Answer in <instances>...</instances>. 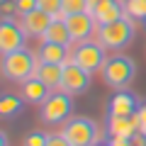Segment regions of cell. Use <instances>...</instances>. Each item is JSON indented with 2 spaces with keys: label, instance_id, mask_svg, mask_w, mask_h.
I'll return each mask as SVG.
<instances>
[{
  "label": "cell",
  "instance_id": "7c38bea8",
  "mask_svg": "<svg viewBox=\"0 0 146 146\" xmlns=\"http://www.w3.org/2000/svg\"><path fill=\"white\" fill-rule=\"evenodd\" d=\"M36 56L44 63H68L71 61V46L56 42H42V46L36 49Z\"/></svg>",
  "mask_w": 146,
  "mask_h": 146
},
{
  "label": "cell",
  "instance_id": "484cf974",
  "mask_svg": "<svg viewBox=\"0 0 146 146\" xmlns=\"http://www.w3.org/2000/svg\"><path fill=\"white\" fill-rule=\"evenodd\" d=\"M136 119H139V131L146 134V102L139 105V110H136Z\"/></svg>",
  "mask_w": 146,
  "mask_h": 146
},
{
  "label": "cell",
  "instance_id": "ffe728a7",
  "mask_svg": "<svg viewBox=\"0 0 146 146\" xmlns=\"http://www.w3.org/2000/svg\"><path fill=\"white\" fill-rule=\"evenodd\" d=\"M49 141V134L42 129H32L25 134V139H22V146H46Z\"/></svg>",
  "mask_w": 146,
  "mask_h": 146
},
{
  "label": "cell",
  "instance_id": "4316f807",
  "mask_svg": "<svg viewBox=\"0 0 146 146\" xmlns=\"http://www.w3.org/2000/svg\"><path fill=\"white\" fill-rule=\"evenodd\" d=\"M107 144L110 146H131V136H112Z\"/></svg>",
  "mask_w": 146,
  "mask_h": 146
},
{
  "label": "cell",
  "instance_id": "83f0119b",
  "mask_svg": "<svg viewBox=\"0 0 146 146\" xmlns=\"http://www.w3.org/2000/svg\"><path fill=\"white\" fill-rule=\"evenodd\" d=\"M131 146H146V134L144 131H136V134L131 136Z\"/></svg>",
  "mask_w": 146,
  "mask_h": 146
},
{
  "label": "cell",
  "instance_id": "30bf717a",
  "mask_svg": "<svg viewBox=\"0 0 146 146\" xmlns=\"http://www.w3.org/2000/svg\"><path fill=\"white\" fill-rule=\"evenodd\" d=\"M139 98H136L131 90L122 88V90H115V95L110 98V105H107V117H129V115H136L139 110Z\"/></svg>",
  "mask_w": 146,
  "mask_h": 146
},
{
  "label": "cell",
  "instance_id": "8992f818",
  "mask_svg": "<svg viewBox=\"0 0 146 146\" xmlns=\"http://www.w3.org/2000/svg\"><path fill=\"white\" fill-rule=\"evenodd\" d=\"M107 49L100 42H76V49L71 51V61L78 63L80 68H85L88 73H98L102 71L105 61H107Z\"/></svg>",
  "mask_w": 146,
  "mask_h": 146
},
{
  "label": "cell",
  "instance_id": "9a60e30c",
  "mask_svg": "<svg viewBox=\"0 0 146 146\" xmlns=\"http://www.w3.org/2000/svg\"><path fill=\"white\" fill-rule=\"evenodd\" d=\"M39 80L49 85L51 90H61V78H63V63H44L39 61L36 66V73H34Z\"/></svg>",
  "mask_w": 146,
  "mask_h": 146
},
{
  "label": "cell",
  "instance_id": "9c48e42d",
  "mask_svg": "<svg viewBox=\"0 0 146 146\" xmlns=\"http://www.w3.org/2000/svg\"><path fill=\"white\" fill-rule=\"evenodd\" d=\"M68 25V32H71L73 42H85L98 32V22H95L93 12H76V15H63Z\"/></svg>",
  "mask_w": 146,
  "mask_h": 146
},
{
  "label": "cell",
  "instance_id": "5b68a950",
  "mask_svg": "<svg viewBox=\"0 0 146 146\" xmlns=\"http://www.w3.org/2000/svg\"><path fill=\"white\" fill-rule=\"evenodd\" d=\"M73 112V95L63 90H51L46 100L39 105V119L42 124H63Z\"/></svg>",
  "mask_w": 146,
  "mask_h": 146
},
{
  "label": "cell",
  "instance_id": "7402d4cb",
  "mask_svg": "<svg viewBox=\"0 0 146 146\" xmlns=\"http://www.w3.org/2000/svg\"><path fill=\"white\" fill-rule=\"evenodd\" d=\"M76 12H90L88 0H63V15H76Z\"/></svg>",
  "mask_w": 146,
  "mask_h": 146
},
{
  "label": "cell",
  "instance_id": "6da1fadb",
  "mask_svg": "<svg viewBox=\"0 0 146 146\" xmlns=\"http://www.w3.org/2000/svg\"><path fill=\"white\" fill-rule=\"evenodd\" d=\"M39 66V56L29 49H17V51L3 54L0 56V73L5 76L7 80H15V83H25L36 73Z\"/></svg>",
  "mask_w": 146,
  "mask_h": 146
},
{
  "label": "cell",
  "instance_id": "5bb4252c",
  "mask_svg": "<svg viewBox=\"0 0 146 146\" xmlns=\"http://www.w3.org/2000/svg\"><path fill=\"white\" fill-rule=\"evenodd\" d=\"M139 131L136 115L129 117H107V134L110 136H134Z\"/></svg>",
  "mask_w": 146,
  "mask_h": 146
},
{
  "label": "cell",
  "instance_id": "f1b7e54d",
  "mask_svg": "<svg viewBox=\"0 0 146 146\" xmlns=\"http://www.w3.org/2000/svg\"><path fill=\"white\" fill-rule=\"evenodd\" d=\"M105 3H112V0H88V10L93 12L95 7H100V5H105Z\"/></svg>",
  "mask_w": 146,
  "mask_h": 146
},
{
  "label": "cell",
  "instance_id": "4dcf8cb0",
  "mask_svg": "<svg viewBox=\"0 0 146 146\" xmlns=\"http://www.w3.org/2000/svg\"><path fill=\"white\" fill-rule=\"evenodd\" d=\"M95 146H110V144H102V141H98V144H95Z\"/></svg>",
  "mask_w": 146,
  "mask_h": 146
},
{
  "label": "cell",
  "instance_id": "3957f363",
  "mask_svg": "<svg viewBox=\"0 0 146 146\" xmlns=\"http://www.w3.org/2000/svg\"><path fill=\"white\" fill-rule=\"evenodd\" d=\"M100 76H102L105 85H110L115 90L129 88V83L136 78V61L131 56H127V54H115V56H110L105 61Z\"/></svg>",
  "mask_w": 146,
  "mask_h": 146
},
{
  "label": "cell",
  "instance_id": "8fae6325",
  "mask_svg": "<svg viewBox=\"0 0 146 146\" xmlns=\"http://www.w3.org/2000/svg\"><path fill=\"white\" fill-rule=\"evenodd\" d=\"M51 20H54V17L49 15V12H44L42 7H36V10H32L29 15H22L20 17V25H22V29H25L27 36H36V39H42V34L49 29Z\"/></svg>",
  "mask_w": 146,
  "mask_h": 146
},
{
  "label": "cell",
  "instance_id": "277c9868",
  "mask_svg": "<svg viewBox=\"0 0 146 146\" xmlns=\"http://www.w3.org/2000/svg\"><path fill=\"white\" fill-rule=\"evenodd\" d=\"M61 134L71 146H95L100 141V127L90 117H73L61 124Z\"/></svg>",
  "mask_w": 146,
  "mask_h": 146
},
{
  "label": "cell",
  "instance_id": "e0dca14e",
  "mask_svg": "<svg viewBox=\"0 0 146 146\" xmlns=\"http://www.w3.org/2000/svg\"><path fill=\"white\" fill-rule=\"evenodd\" d=\"M127 10H124V3L122 0H112V3H105V5L95 7L93 10V17L98 25H107V22H115L119 17H124Z\"/></svg>",
  "mask_w": 146,
  "mask_h": 146
},
{
  "label": "cell",
  "instance_id": "ba28073f",
  "mask_svg": "<svg viewBox=\"0 0 146 146\" xmlns=\"http://www.w3.org/2000/svg\"><path fill=\"white\" fill-rule=\"evenodd\" d=\"M27 34L22 29L20 20H0V56L3 54L17 51V49H25Z\"/></svg>",
  "mask_w": 146,
  "mask_h": 146
},
{
  "label": "cell",
  "instance_id": "4fadbf2b",
  "mask_svg": "<svg viewBox=\"0 0 146 146\" xmlns=\"http://www.w3.org/2000/svg\"><path fill=\"white\" fill-rule=\"evenodd\" d=\"M49 95H51V88H49L44 80H39L36 76H32L29 80L22 83V98H25V102H29V105H42Z\"/></svg>",
  "mask_w": 146,
  "mask_h": 146
},
{
  "label": "cell",
  "instance_id": "2e32d148",
  "mask_svg": "<svg viewBox=\"0 0 146 146\" xmlns=\"http://www.w3.org/2000/svg\"><path fill=\"white\" fill-rule=\"evenodd\" d=\"M42 42H56V44H68V46L73 44V36L68 32V25L63 17H54L51 20L49 29L42 34Z\"/></svg>",
  "mask_w": 146,
  "mask_h": 146
},
{
  "label": "cell",
  "instance_id": "44dd1931",
  "mask_svg": "<svg viewBox=\"0 0 146 146\" xmlns=\"http://www.w3.org/2000/svg\"><path fill=\"white\" fill-rule=\"evenodd\" d=\"M39 7L51 17H63V0H39Z\"/></svg>",
  "mask_w": 146,
  "mask_h": 146
},
{
  "label": "cell",
  "instance_id": "7a4b0ae2",
  "mask_svg": "<svg viewBox=\"0 0 146 146\" xmlns=\"http://www.w3.org/2000/svg\"><path fill=\"white\" fill-rule=\"evenodd\" d=\"M134 34H136V25H134V17L124 15L115 22H107V25H98V42L102 44L105 49L110 51H119V49L129 46L134 42Z\"/></svg>",
  "mask_w": 146,
  "mask_h": 146
},
{
  "label": "cell",
  "instance_id": "d6986e66",
  "mask_svg": "<svg viewBox=\"0 0 146 146\" xmlns=\"http://www.w3.org/2000/svg\"><path fill=\"white\" fill-rule=\"evenodd\" d=\"M124 10L134 20H146V0H124Z\"/></svg>",
  "mask_w": 146,
  "mask_h": 146
},
{
  "label": "cell",
  "instance_id": "ac0fdd59",
  "mask_svg": "<svg viewBox=\"0 0 146 146\" xmlns=\"http://www.w3.org/2000/svg\"><path fill=\"white\" fill-rule=\"evenodd\" d=\"M25 110V98L15 93H3L0 95V117L3 119H15Z\"/></svg>",
  "mask_w": 146,
  "mask_h": 146
},
{
  "label": "cell",
  "instance_id": "f546056e",
  "mask_svg": "<svg viewBox=\"0 0 146 146\" xmlns=\"http://www.w3.org/2000/svg\"><path fill=\"white\" fill-rule=\"evenodd\" d=\"M0 146H7V134L0 129Z\"/></svg>",
  "mask_w": 146,
  "mask_h": 146
},
{
  "label": "cell",
  "instance_id": "52a82bcc",
  "mask_svg": "<svg viewBox=\"0 0 146 146\" xmlns=\"http://www.w3.org/2000/svg\"><path fill=\"white\" fill-rule=\"evenodd\" d=\"M90 76L85 68H80L78 63H63V78H61V90L68 95H83L90 88Z\"/></svg>",
  "mask_w": 146,
  "mask_h": 146
},
{
  "label": "cell",
  "instance_id": "d4e9b609",
  "mask_svg": "<svg viewBox=\"0 0 146 146\" xmlns=\"http://www.w3.org/2000/svg\"><path fill=\"white\" fill-rule=\"evenodd\" d=\"M46 146H71V144H68V139L61 134V131H58V134H49Z\"/></svg>",
  "mask_w": 146,
  "mask_h": 146
},
{
  "label": "cell",
  "instance_id": "cb8c5ba5",
  "mask_svg": "<svg viewBox=\"0 0 146 146\" xmlns=\"http://www.w3.org/2000/svg\"><path fill=\"white\" fill-rule=\"evenodd\" d=\"M39 7V0H17V15H29L32 10Z\"/></svg>",
  "mask_w": 146,
  "mask_h": 146
},
{
  "label": "cell",
  "instance_id": "603a6c76",
  "mask_svg": "<svg viewBox=\"0 0 146 146\" xmlns=\"http://www.w3.org/2000/svg\"><path fill=\"white\" fill-rule=\"evenodd\" d=\"M17 15V0H0V20H12Z\"/></svg>",
  "mask_w": 146,
  "mask_h": 146
}]
</instances>
